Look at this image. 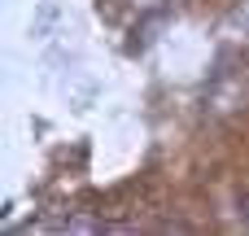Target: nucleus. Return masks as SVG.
<instances>
[{
	"label": "nucleus",
	"instance_id": "obj_1",
	"mask_svg": "<svg viewBox=\"0 0 249 236\" xmlns=\"http://www.w3.org/2000/svg\"><path fill=\"white\" fill-rule=\"evenodd\" d=\"M236 210H241V219H245V228H249V193L236 197Z\"/></svg>",
	"mask_w": 249,
	"mask_h": 236
}]
</instances>
